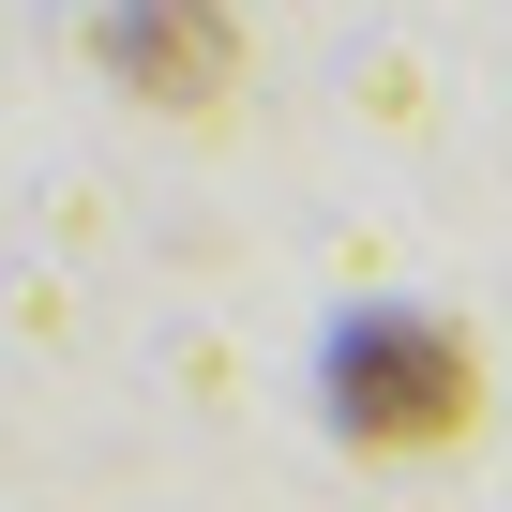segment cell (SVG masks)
<instances>
[{"mask_svg": "<svg viewBox=\"0 0 512 512\" xmlns=\"http://www.w3.org/2000/svg\"><path fill=\"white\" fill-rule=\"evenodd\" d=\"M317 392H332V437H347V452H452L467 407H482V362H467L452 317L377 302V317L332 332V377H317Z\"/></svg>", "mask_w": 512, "mask_h": 512, "instance_id": "obj_1", "label": "cell"}, {"mask_svg": "<svg viewBox=\"0 0 512 512\" xmlns=\"http://www.w3.org/2000/svg\"><path fill=\"white\" fill-rule=\"evenodd\" d=\"M106 76L151 106H226L241 91V16L226 0H121L106 16Z\"/></svg>", "mask_w": 512, "mask_h": 512, "instance_id": "obj_2", "label": "cell"}]
</instances>
